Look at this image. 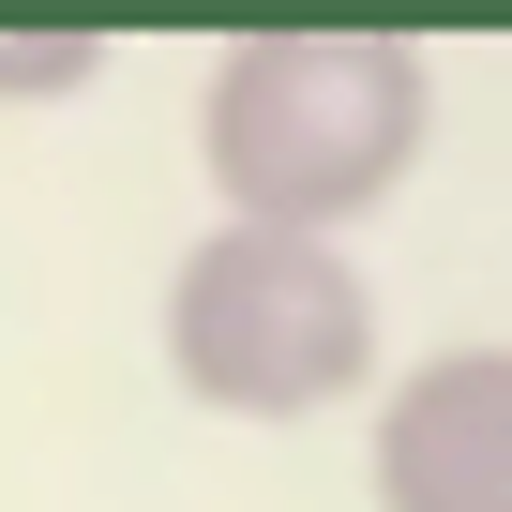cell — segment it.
Listing matches in <instances>:
<instances>
[{
	"label": "cell",
	"instance_id": "6da1fadb",
	"mask_svg": "<svg viewBox=\"0 0 512 512\" xmlns=\"http://www.w3.org/2000/svg\"><path fill=\"white\" fill-rule=\"evenodd\" d=\"M437 151V61L407 31H241L196 76V166L226 226L347 241Z\"/></svg>",
	"mask_w": 512,
	"mask_h": 512
},
{
	"label": "cell",
	"instance_id": "7a4b0ae2",
	"mask_svg": "<svg viewBox=\"0 0 512 512\" xmlns=\"http://www.w3.org/2000/svg\"><path fill=\"white\" fill-rule=\"evenodd\" d=\"M151 347H166L181 407H211V422H332V407H377V377H392V317H377L362 241L226 226V211L166 256Z\"/></svg>",
	"mask_w": 512,
	"mask_h": 512
},
{
	"label": "cell",
	"instance_id": "3957f363",
	"mask_svg": "<svg viewBox=\"0 0 512 512\" xmlns=\"http://www.w3.org/2000/svg\"><path fill=\"white\" fill-rule=\"evenodd\" d=\"M377 512H512V347H422L362 407Z\"/></svg>",
	"mask_w": 512,
	"mask_h": 512
},
{
	"label": "cell",
	"instance_id": "277c9868",
	"mask_svg": "<svg viewBox=\"0 0 512 512\" xmlns=\"http://www.w3.org/2000/svg\"><path fill=\"white\" fill-rule=\"evenodd\" d=\"M106 76V31H0V106H76Z\"/></svg>",
	"mask_w": 512,
	"mask_h": 512
}]
</instances>
